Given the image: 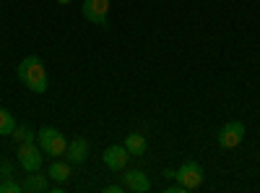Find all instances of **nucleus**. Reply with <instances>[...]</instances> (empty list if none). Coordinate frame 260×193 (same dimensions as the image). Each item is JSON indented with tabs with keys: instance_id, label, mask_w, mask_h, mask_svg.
<instances>
[{
	"instance_id": "f257e3e1",
	"label": "nucleus",
	"mask_w": 260,
	"mask_h": 193,
	"mask_svg": "<svg viewBox=\"0 0 260 193\" xmlns=\"http://www.w3.org/2000/svg\"><path fill=\"white\" fill-rule=\"evenodd\" d=\"M16 76L18 81L24 84V87L34 94H45L47 92V68H45V63H42V58L37 55H26L24 60L18 63V68H16Z\"/></svg>"
},
{
	"instance_id": "f03ea898",
	"label": "nucleus",
	"mask_w": 260,
	"mask_h": 193,
	"mask_svg": "<svg viewBox=\"0 0 260 193\" xmlns=\"http://www.w3.org/2000/svg\"><path fill=\"white\" fill-rule=\"evenodd\" d=\"M37 144L47 157H65V152H68V139H65L57 128H50V125L37 131Z\"/></svg>"
},
{
	"instance_id": "7ed1b4c3",
	"label": "nucleus",
	"mask_w": 260,
	"mask_h": 193,
	"mask_svg": "<svg viewBox=\"0 0 260 193\" xmlns=\"http://www.w3.org/2000/svg\"><path fill=\"white\" fill-rule=\"evenodd\" d=\"M81 16L99 29H110V0H83Z\"/></svg>"
},
{
	"instance_id": "20e7f679",
	"label": "nucleus",
	"mask_w": 260,
	"mask_h": 193,
	"mask_svg": "<svg viewBox=\"0 0 260 193\" xmlns=\"http://www.w3.org/2000/svg\"><path fill=\"white\" fill-rule=\"evenodd\" d=\"M203 178H206V173H203V167L198 164V162H182L180 164V170H175V180L180 183V185H185L187 190H198L201 185H203Z\"/></svg>"
},
{
	"instance_id": "39448f33",
	"label": "nucleus",
	"mask_w": 260,
	"mask_h": 193,
	"mask_svg": "<svg viewBox=\"0 0 260 193\" xmlns=\"http://www.w3.org/2000/svg\"><path fill=\"white\" fill-rule=\"evenodd\" d=\"M42 162H45V152L39 149V144H18V164L24 173H37L42 170Z\"/></svg>"
},
{
	"instance_id": "423d86ee",
	"label": "nucleus",
	"mask_w": 260,
	"mask_h": 193,
	"mask_svg": "<svg viewBox=\"0 0 260 193\" xmlns=\"http://www.w3.org/2000/svg\"><path fill=\"white\" fill-rule=\"evenodd\" d=\"M216 141H219L221 149H237V146L245 141V125H242L240 120H229L226 125L219 128Z\"/></svg>"
},
{
	"instance_id": "0eeeda50",
	"label": "nucleus",
	"mask_w": 260,
	"mask_h": 193,
	"mask_svg": "<svg viewBox=\"0 0 260 193\" xmlns=\"http://www.w3.org/2000/svg\"><path fill=\"white\" fill-rule=\"evenodd\" d=\"M102 159H104V164L112 170V173H122V170L127 167V159H130V152L125 149V144L120 146V144H115V146H110V149H104V154H102Z\"/></svg>"
},
{
	"instance_id": "6e6552de",
	"label": "nucleus",
	"mask_w": 260,
	"mask_h": 193,
	"mask_svg": "<svg viewBox=\"0 0 260 193\" xmlns=\"http://www.w3.org/2000/svg\"><path fill=\"white\" fill-rule=\"evenodd\" d=\"M122 185L130 193H148L151 190V180L146 178L143 170H122Z\"/></svg>"
},
{
	"instance_id": "1a4fd4ad",
	"label": "nucleus",
	"mask_w": 260,
	"mask_h": 193,
	"mask_svg": "<svg viewBox=\"0 0 260 193\" xmlns=\"http://www.w3.org/2000/svg\"><path fill=\"white\" fill-rule=\"evenodd\" d=\"M24 190L26 193H45V190H50L52 185H50V175H42L39 170L37 173H26V178H24Z\"/></svg>"
},
{
	"instance_id": "9d476101",
	"label": "nucleus",
	"mask_w": 260,
	"mask_h": 193,
	"mask_svg": "<svg viewBox=\"0 0 260 193\" xmlns=\"http://www.w3.org/2000/svg\"><path fill=\"white\" fill-rule=\"evenodd\" d=\"M65 157H68L71 164L86 162V157H89V141H86V139H73V141L68 144V152H65Z\"/></svg>"
},
{
	"instance_id": "9b49d317",
	"label": "nucleus",
	"mask_w": 260,
	"mask_h": 193,
	"mask_svg": "<svg viewBox=\"0 0 260 193\" xmlns=\"http://www.w3.org/2000/svg\"><path fill=\"white\" fill-rule=\"evenodd\" d=\"M47 175L55 183H68L71 180V162H52L47 167Z\"/></svg>"
},
{
	"instance_id": "f8f14e48",
	"label": "nucleus",
	"mask_w": 260,
	"mask_h": 193,
	"mask_svg": "<svg viewBox=\"0 0 260 193\" xmlns=\"http://www.w3.org/2000/svg\"><path fill=\"white\" fill-rule=\"evenodd\" d=\"M146 136L143 133H127V139H125V149L130 152V157H141V154H146Z\"/></svg>"
},
{
	"instance_id": "ddd939ff",
	"label": "nucleus",
	"mask_w": 260,
	"mask_h": 193,
	"mask_svg": "<svg viewBox=\"0 0 260 193\" xmlns=\"http://www.w3.org/2000/svg\"><path fill=\"white\" fill-rule=\"evenodd\" d=\"M13 128H16L13 115L6 110V107H0V136H11V133H13Z\"/></svg>"
},
{
	"instance_id": "4468645a",
	"label": "nucleus",
	"mask_w": 260,
	"mask_h": 193,
	"mask_svg": "<svg viewBox=\"0 0 260 193\" xmlns=\"http://www.w3.org/2000/svg\"><path fill=\"white\" fill-rule=\"evenodd\" d=\"M11 136H13V139H16L18 144H29V141H34V139H37V133L31 131L29 125H16Z\"/></svg>"
},
{
	"instance_id": "2eb2a0df",
	"label": "nucleus",
	"mask_w": 260,
	"mask_h": 193,
	"mask_svg": "<svg viewBox=\"0 0 260 193\" xmlns=\"http://www.w3.org/2000/svg\"><path fill=\"white\" fill-rule=\"evenodd\" d=\"M24 190V185L16 183L13 178H6V180H0V193H21Z\"/></svg>"
},
{
	"instance_id": "dca6fc26",
	"label": "nucleus",
	"mask_w": 260,
	"mask_h": 193,
	"mask_svg": "<svg viewBox=\"0 0 260 193\" xmlns=\"http://www.w3.org/2000/svg\"><path fill=\"white\" fill-rule=\"evenodd\" d=\"M11 175H13V164L6 162V159H0V180H6V178H11Z\"/></svg>"
},
{
	"instance_id": "f3484780",
	"label": "nucleus",
	"mask_w": 260,
	"mask_h": 193,
	"mask_svg": "<svg viewBox=\"0 0 260 193\" xmlns=\"http://www.w3.org/2000/svg\"><path fill=\"white\" fill-rule=\"evenodd\" d=\"M104 193H125V185H104Z\"/></svg>"
},
{
	"instance_id": "a211bd4d",
	"label": "nucleus",
	"mask_w": 260,
	"mask_h": 193,
	"mask_svg": "<svg viewBox=\"0 0 260 193\" xmlns=\"http://www.w3.org/2000/svg\"><path fill=\"white\" fill-rule=\"evenodd\" d=\"M167 193H187V188L180 185V183H175V185H169V188H167Z\"/></svg>"
},
{
	"instance_id": "6ab92c4d",
	"label": "nucleus",
	"mask_w": 260,
	"mask_h": 193,
	"mask_svg": "<svg viewBox=\"0 0 260 193\" xmlns=\"http://www.w3.org/2000/svg\"><path fill=\"white\" fill-rule=\"evenodd\" d=\"M57 3H62V6H68V3H73V0H57Z\"/></svg>"
}]
</instances>
